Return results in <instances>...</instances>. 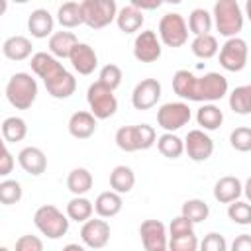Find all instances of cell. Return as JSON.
I'll return each instance as SVG.
<instances>
[{"label": "cell", "instance_id": "cell-50", "mask_svg": "<svg viewBox=\"0 0 251 251\" xmlns=\"http://www.w3.org/2000/svg\"><path fill=\"white\" fill-rule=\"evenodd\" d=\"M243 194H245V198H247V202H251V176L245 180V184H243Z\"/></svg>", "mask_w": 251, "mask_h": 251}, {"label": "cell", "instance_id": "cell-32", "mask_svg": "<svg viewBox=\"0 0 251 251\" xmlns=\"http://www.w3.org/2000/svg\"><path fill=\"white\" fill-rule=\"evenodd\" d=\"M157 149L167 159H178L184 153V139H180L176 133H163L157 137Z\"/></svg>", "mask_w": 251, "mask_h": 251}, {"label": "cell", "instance_id": "cell-21", "mask_svg": "<svg viewBox=\"0 0 251 251\" xmlns=\"http://www.w3.org/2000/svg\"><path fill=\"white\" fill-rule=\"evenodd\" d=\"M53 24H55L53 16L45 8H35L27 18V29H29L31 37H35V39L51 37L53 35Z\"/></svg>", "mask_w": 251, "mask_h": 251}, {"label": "cell", "instance_id": "cell-35", "mask_svg": "<svg viewBox=\"0 0 251 251\" xmlns=\"http://www.w3.org/2000/svg\"><path fill=\"white\" fill-rule=\"evenodd\" d=\"M212 24H214V18L206 8H194L188 16V29L190 33H194V37L210 33Z\"/></svg>", "mask_w": 251, "mask_h": 251}, {"label": "cell", "instance_id": "cell-15", "mask_svg": "<svg viewBox=\"0 0 251 251\" xmlns=\"http://www.w3.org/2000/svg\"><path fill=\"white\" fill-rule=\"evenodd\" d=\"M161 98V82L157 78H143L131 92V104L135 110H151Z\"/></svg>", "mask_w": 251, "mask_h": 251}, {"label": "cell", "instance_id": "cell-36", "mask_svg": "<svg viewBox=\"0 0 251 251\" xmlns=\"http://www.w3.org/2000/svg\"><path fill=\"white\" fill-rule=\"evenodd\" d=\"M190 49L198 59H212L214 55H218L220 45L212 33H206V35H196L190 43Z\"/></svg>", "mask_w": 251, "mask_h": 251}, {"label": "cell", "instance_id": "cell-2", "mask_svg": "<svg viewBox=\"0 0 251 251\" xmlns=\"http://www.w3.org/2000/svg\"><path fill=\"white\" fill-rule=\"evenodd\" d=\"M212 18L220 35L231 39V37H237V33L243 29L245 14L237 0H218L214 4Z\"/></svg>", "mask_w": 251, "mask_h": 251}, {"label": "cell", "instance_id": "cell-11", "mask_svg": "<svg viewBox=\"0 0 251 251\" xmlns=\"http://www.w3.org/2000/svg\"><path fill=\"white\" fill-rule=\"evenodd\" d=\"M161 39L159 33L153 29H143L135 35L133 41V57L139 63H155L161 57Z\"/></svg>", "mask_w": 251, "mask_h": 251}, {"label": "cell", "instance_id": "cell-9", "mask_svg": "<svg viewBox=\"0 0 251 251\" xmlns=\"http://www.w3.org/2000/svg\"><path fill=\"white\" fill-rule=\"evenodd\" d=\"M192 118L190 106L186 102H167L157 110V124L167 133H175L184 127Z\"/></svg>", "mask_w": 251, "mask_h": 251}, {"label": "cell", "instance_id": "cell-30", "mask_svg": "<svg viewBox=\"0 0 251 251\" xmlns=\"http://www.w3.org/2000/svg\"><path fill=\"white\" fill-rule=\"evenodd\" d=\"M92 214H94V204L86 196H73L67 204V216L73 222L84 224L92 218Z\"/></svg>", "mask_w": 251, "mask_h": 251}, {"label": "cell", "instance_id": "cell-46", "mask_svg": "<svg viewBox=\"0 0 251 251\" xmlns=\"http://www.w3.org/2000/svg\"><path fill=\"white\" fill-rule=\"evenodd\" d=\"M14 169V157L10 153V149L4 145L2 147V157H0V176H8Z\"/></svg>", "mask_w": 251, "mask_h": 251}, {"label": "cell", "instance_id": "cell-40", "mask_svg": "<svg viewBox=\"0 0 251 251\" xmlns=\"http://www.w3.org/2000/svg\"><path fill=\"white\" fill-rule=\"evenodd\" d=\"M122 78H124L122 69H120L118 65H114V63L104 65V67L100 69V75H98V82H102L104 86H108V88H112V90H116V88L122 84Z\"/></svg>", "mask_w": 251, "mask_h": 251}, {"label": "cell", "instance_id": "cell-51", "mask_svg": "<svg viewBox=\"0 0 251 251\" xmlns=\"http://www.w3.org/2000/svg\"><path fill=\"white\" fill-rule=\"evenodd\" d=\"M245 16H247V20L251 22V0L245 2Z\"/></svg>", "mask_w": 251, "mask_h": 251}, {"label": "cell", "instance_id": "cell-24", "mask_svg": "<svg viewBox=\"0 0 251 251\" xmlns=\"http://www.w3.org/2000/svg\"><path fill=\"white\" fill-rule=\"evenodd\" d=\"M76 43H78V39H76V35L73 33V31H55L51 37H49V53L53 55V57H57L59 61L61 59H69L71 57V53H73V49L76 47Z\"/></svg>", "mask_w": 251, "mask_h": 251}, {"label": "cell", "instance_id": "cell-4", "mask_svg": "<svg viewBox=\"0 0 251 251\" xmlns=\"http://www.w3.org/2000/svg\"><path fill=\"white\" fill-rule=\"evenodd\" d=\"M116 145L126 151V153H133V151H143L149 149L157 143V131L153 126L149 124H137V126H122L116 131Z\"/></svg>", "mask_w": 251, "mask_h": 251}, {"label": "cell", "instance_id": "cell-38", "mask_svg": "<svg viewBox=\"0 0 251 251\" xmlns=\"http://www.w3.org/2000/svg\"><path fill=\"white\" fill-rule=\"evenodd\" d=\"M22 184L14 178H4L0 182V202L4 206H12V204H18L22 200Z\"/></svg>", "mask_w": 251, "mask_h": 251}, {"label": "cell", "instance_id": "cell-18", "mask_svg": "<svg viewBox=\"0 0 251 251\" xmlns=\"http://www.w3.org/2000/svg\"><path fill=\"white\" fill-rule=\"evenodd\" d=\"M69 133L75 137V139H88L94 135L96 127H98V120L94 118L92 112H86V110H78L75 112L71 118H69Z\"/></svg>", "mask_w": 251, "mask_h": 251}, {"label": "cell", "instance_id": "cell-6", "mask_svg": "<svg viewBox=\"0 0 251 251\" xmlns=\"http://www.w3.org/2000/svg\"><path fill=\"white\" fill-rule=\"evenodd\" d=\"M80 10L82 20L90 29H102L118 18V4L114 0H82Z\"/></svg>", "mask_w": 251, "mask_h": 251}, {"label": "cell", "instance_id": "cell-23", "mask_svg": "<svg viewBox=\"0 0 251 251\" xmlns=\"http://www.w3.org/2000/svg\"><path fill=\"white\" fill-rule=\"evenodd\" d=\"M43 84H45V88H47V94H51V96L57 98V100H65V98L73 96L75 90H76V78H75L73 73H69L67 69H65L63 73H59L55 78H51V80H47V82H43Z\"/></svg>", "mask_w": 251, "mask_h": 251}, {"label": "cell", "instance_id": "cell-48", "mask_svg": "<svg viewBox=\"0 0 251 251\" xmlns=\"http://www.w3.org/2000/svg\"><path fill=\"white\" fill-rule=\"evenodd\" d=\"M129 4H131V6H135V8H137V10H141V12H143V10H157V8L161 6V2H159V0H153V2H141V0H131Z\"/></svg>", "mask_w": 251, "mask_h": 251}, {"label": "cell", "instance_id": "cell-19", "mask_svg": "<svg viewBox=\"0 0 251 251\" xmlns=\"http://www.w3.org/2000/svg\"><path fill=\"white\" fill-rule=\"evenodd\" d=\"M18 163L31 176H39L47 169V157H45V153L39 147H33V145H27V147H24L18 153Z\"/></svg>", "mask_w": 251, "mask_h": 251}, {"label": "cell", "instance_id": "cell-45", "mask_svg": "<svg viewBox=\"0 0 251 251\" xmlns=\"http://www.w3.org/2000/svg\"><path fill=\"white\" fill-rule=\"evenodd\" d=\"M16 251H43V241L37 235L25 233L22 237H18L16 241Z\"/></svg>", "mask_w": 251, "mask_h": 251}, {"label": "cell", "instance_id": "cell-42", "mask_svg": "<svg viewBox=\"0 0 251 251\" xmlns=\"http://www.w3.org/2000/svg\"><path fill=\"white\" fill-rule=\"evenodd\" d=\"M198 247H200V241L194 235V231L186 235L169 237V251H198Z\"/></svg>", "mask_w": 251, "mask_h": 251}, {"label": "cell", "instance_id": "cell-22", "mask_svg": "<svg viewBox=\"0 0 251 251\" xmlns=\"http://www.w3.org/2000/svg\"><path fill=\"white\" fill-rule=\"evenodd\" d=\"M33 45L31 39H27L25 35H12L2 43V55L10 61H25L31 55Z\"/></svg>", "mask_w": 251, "mask_h": 251}, {"label": "cell", "instance_id": "cell-26", "mask_svg": "<svg viewBox=\"0 0 251 251\" xmlns=\"http://www.w3.org/2000/svg\"><path fill=\"white\" fill-rule=\"evenodd\" d=\"M145 18H143V12L137 10L135 6L127 4V6H122L118 10V18H116V25L120 27V31L124 33H135L141 29Z\"/></svg>", "mask_w": 251, "mask_h": 251}, {"label": "cell", "instance_id": "cell-13", "mask_svg": "<svg viewBox=\"0 0 251 251\" xmlns=\"http://www.w3.org/2000/svg\"><path fill=\"white\" fill-rule=\"evenodd\" d=\"M184 151L194 163H202L212 157L214 141L204 129H190L184 137Z\"/></svg>", "mask_w": 251, "mask_h": 251}, {"label": "cell", "instance_id": "cell-17", "mask_svg": "<svg viewBox=\"0 0 251 251\" xmlns=\"http://www.w3.org/2000/svg\"><path fill=\"white\" fill-rule=\"evenodd\" d=\"M69 61H71L73 69L78 75H84V76L86 75H92L94 69L98 67V55H96V51L88 43H82V41L76 43V47L73 49Z\"/></svg>", "mask_w": 251, "mask_h": 251}, {"label": "cell", "instance_id": "cell-16", "mask_svg": "<svg viewBox=\"0 0 251 251\" xmlns=\"http://www.w3.org/2000/svg\"><path fill=\"white\" fill-rule=\"evenodd\" d=\"M29 65H31L33 75H37L43 82H47V80L55 78L59 73H63V71H65L63 63H61L57 57H53L49 51H37V53H33V57H31Z\"/></svg>", "mask_w": 251, "mask_h": 251}, {"label": "cell", "instance_id": "cell-28", "mask_svg": "<svg viewBox=\"0 0 251 251\" xmlns=\"http://www.w3.org/2000/svg\"><path fill=\"white\" fill-rule=\"evenodd\" d=\"M135 184V173L127 165H118L110 173V186L118 194H127Z\"/></svg>", "mask_w": 251, "mask_h": 251}, {"label": "cell", "instance_id": "cell-44", "mask_svg": "<svg viewBox=\"0 0 251 251\" xmlns=\"http://www.w3.org/2000/svg\"><path fill=\"white\" fill-rule=\"evenodd\" d=\"M194 231V224L190 220H186L184 216H176L173 218V222L169 224V237H176V235H186Z\"/></svg>", "mask_w": 251, "mask_h": 251}, {"label": "cell", "instance_id": "cell-20", "mask_svg": "<svg viewBox=\"0 0 251 251\" xmlns=\"http://www.w3.org/2000/svg\"><path fill=\"white\" fill-rule=\"evenodd\" d=\"M243 194V184L237 176H222L216 180L214 184V198L220 204H231L235 200H239V196Z\"/></svg>", "mask_w": 251, "mask_h": 251}, {"label": "cell", "instance_id": "cell-39", "mask_svg": "<svg viewBox=\"0 0 251 251\" xmlns=\"http://www.w3.org/2000/svg\"><path fill=\"white\" fill-rule=\"evenodd\" d=\"M227 218L237 226H251V202H231L227 206Z\"/></svg>", "mask_w": 251, "mask_h": 251}, {"label": "cell", "instance_id": "cell-37", "mask_svg": "<svg viewBox=\"0 0 251 251\" xmlns=\"http://www.w3.org/2000/svg\"><path fill=\"white\" fill-rule=\"evenodd\" d=\"M180 216H184L192 224H200V222H204L210 216V206L204 200H200V198H190V200H186L182 204Z\"/></svg>", "mask_w": 251, "mask_h": 251}, {"label": "cell", "instance_id": "cell-8", "mask_svg": "<svg viewBox=\"0 0 251 251\" xmlns=\"http://www.w3.org/2000/svg\"><path fill=\"white\" fill-rule=\"evenodd\" d=\"M188 24L178 12H169L159 20V39L167 47H182L188 41Z\"/></svg>", "mask_w": 251, "mask_h": 251}, {"label": "cell", "instance_id": "cell-5", "mask_svg": "<svg viewBox=\"0 0 251 251\" xmlns=\"http://www.w3.org/2000/svg\"><path fill=\"white\" fill-rule=\"evenodd\" d=\"M69 216L53 204H43L33 214V224L47 239H61L69 231Z\"/></svg>", "mask_w": 251, "mask_h": 251}, {"label": "cell", "instance_id": "cell-53", "mask_svg": "<svg viewBox=\"0 0 251 251\" xmlns=\"http://www.w3.org/2000/svg\"><path fill=\"white\" fill-rule=\"evenodd\" d=\"M165 251H169V249H165Z\"/></svg>", "mask_w": 251, "mask_h": 251}, {"label": "cell", "instance_id": "cell-1", "mask_svg": "<svg viewBox=\"0 0 251 251\" xmlns=\"http://www.w3.org/2000/svg\"><path fill=\"white\" fill-rule=\"evenodd\" d=\"M173 90L182 100L214 104L227 94V78L220 73H206L196 76L192 71L178 69L173 75Z\"/></svg>", "mask_w": 251, "mask_h": 251}, {"label": "cell", "instance_id": "cell-43", "mask_svg": "<svg viewBox=\"0 0 251 251\" xmlns=\"http://www.w3.org/2000/svg\"><path fill=\"white\" fill-rule=\"evenodd\" d=\"M198 251H229L227 249V241L222 233L218 231H210L204 235V239L200 241Z\"/></svg>", "mask_w": 251, "mask_h": 251}, {"label": "cell", "instance_id": "cell-31", "mask_svg": "<svg viewBox=\"0 0 251 251\" xmlns=\"http://www.w3.org/2000/svg\"><path fill=\"white\" fill-rule=\"evenodd\" d=\"M57 22L65 29H73V27L84 24L80 2H65V4H61L59 10H57Z\"/></svg>", "mask_w": 251, "mask_h": 251}, {"label": "cell", "instance_id": "cell-7", "mask_svg": "<svg viewBox=\"0 0 251 251\" xmlns=\"http://www.w3.org/2000/svg\"><path fill=\"white\" fill-rule=\"evenodd\" d=\"M86 102L90 112L94 114L96 120H108L116 114L118 110V100L114 96V90L104 86L102 82H92L86 90Z\"/></svg>", "mask_w": 251, "mask_h": 251}, {"label": "cell", "instance_id": "cell-12", "mask_svg": "<svg viewBox=\"0 0 251 251\" xmlns=\"http://www.w3.org/2000/svg\"><path fill=\"white\" fill-rule=\"evenodd\" d=\"M139 235L145 251H165L169 249L167 227L161 220H145L139 226Z\"/></svg>", "mask_w": 251, "mask_h": 251}, {"label": "cell", "instance_id": "cell-41", "mask_svg": "<svg viewBox=\"0 0 251 251\" xmlns=\"http://www.w3.org/2000/svg\"><path fill=\"white\" fill-rule=\"evenodd\" d=\"M229 145H231L235 151H241V153L251 151V127H247V126L235 127V129L229 133Z\"/></svg>", "mask_w": 251, "mask_h": 251}, {"label": "cell", "instance_id": "cell-10", "mask_svg": "<svg viewBox=\"0 0 251 251\" xmlns=\"http://www.w3.org/2000/svg\"><path fill=\"white\" fill-rule=\"evenodd\" d=\"M247 57H249V47L247 41L241 37L226 39V43L220 47V65L229 73L243 71L247 65Z\"/></svg>", "mask_w": 251, "mask_h": 251}, {"label": "cell", "instance_id": "cell-29", "mask_svg": "<svg viewBox=\"0 0 251 251\" xmlns=\"http://www.w3.org/2000/svg\"><path fill=\"white\" fill-rule=\"evenodd\" d=\"M92 182H94L92 173H90L88 169H84V167L73 169V171L69 173V176H67V188H69L75 196H84V194L92 188Z\"/></svg>", "mask_w": 251, "mask_h": 251}, {"label": "cell", "instance_id": "cell-14", "mask_svg": "<svg viewBox=\"0 0 251 251\" xmlns=\"http://www.w3.org/2000/svg\"><path fill=\"white\" fill-rule=\"evenodd\" d=\"M80 239L90 249H102L110 241V224L104 218H90L80 227Z\"/></svg>", "mask_w": 251, "mask_h": 251}, {"label": "cell", "instance_id": "cell-52", "mask_svg": "<svg viewBox=\"0 0 251 251\" xmlns=\"http://www.w3.org/2000/svg\"><path fill=\"white\" fill-rule=\"evenodd\" d=\"M0 251H10V249H8L6 245H2V247H0Z\"/></svg>", "mask_w": 251, "mask_h": 251}, {"label": "cell", "instance_id": "cell-34", "mask_svg": "<svg viewBox=\"0 0 251 251\" xmlns=\"http://www.w3.org/2000/svg\"><path fill=\"white\" fill-rule=\"evenodd\" d=\"M229 108L239 116L251 114V84H241V86H235L231 90Z\"/></svg>", "mask_w": 251, "mask_h": 251}, {"label": "cell", "instance_id": "cell-49", "mask_svg": "<svg viewBox=\"0 0 251 251\" xmlns=\"http://www.w3.org/2000/svg\"><path fill=\"white\" fill-rule=\"evenodd\" d=\"M61 251H86L84 245H78V243H67Z\"/></svg>", "mask_w": 251, "mask_h": 251}, {"label": "cell", "instance_id": "cell-3", "mask_svg": "<svg viewBox=\"0 0 251 251\" xmlns=\"http://www.w3.org/2000/svg\"><path fill=\"white\" fill-rule=\"evenodd\" d=\"M37 92V80L29 73H14L6 82V98L16 110H29Z\"/></svg>", "mask_w": 251, "mask_h": 251}, {"label": "cell", "instance_id": "cell-27", "mask_svg": "<svg viewBox=\"0 0 251 251\" xmlns=\"http://www.w3.org/2000/svg\"><path fill=\"white\" fill-rule=\"evenodd\" d=\"M196 122L204 131H216L224 122V112L216 104H202L196 112Z\"/></svg>", "mask_w": 251, "mask_h": 251}, {"label": "cell", "instance_id": "cell-33", "mask_svg": "<svg viewBox=\"0 0 251 251\" xmlns=\"http://www.w3.org/2000/svg\"><path fill=\"white\" fill-rule=\"evenodd\" d=\"M27 135V124L24 118L10 116L2 122V137L6 143H18Z\"/></svg>", "mask_w": 251, "mask_h": 251}, {"label": "cell", "instance_id": "cell-47", "mask_svg": "<svg viewBox=\"0 0 251 251\" xmlns=\"http://www.w3.org/2000/svg\"><path fill=\"white\" fill-rule=\"evenodd\" d=\"M229 251H251V233H239L229 245Z\"/></svg>", "mask_w": 251, "mask_h": 251}, {"label": "cell", "instance_id": "cell-25", "mask_svg": "<svg viewBox=\"0 0 251 251\" xmlns=\"http://www.w3.org/2000/svg\"><path fill=\"white\" fill-rule=\"evenodd\" d=\"M122 206H124V200H122V194L114 192V190H106V192H100L94 200V212L98 214V218H114L122 212Z\"/></svg>", "mask_w": 251, "mask_h": 251}]
</instances>
